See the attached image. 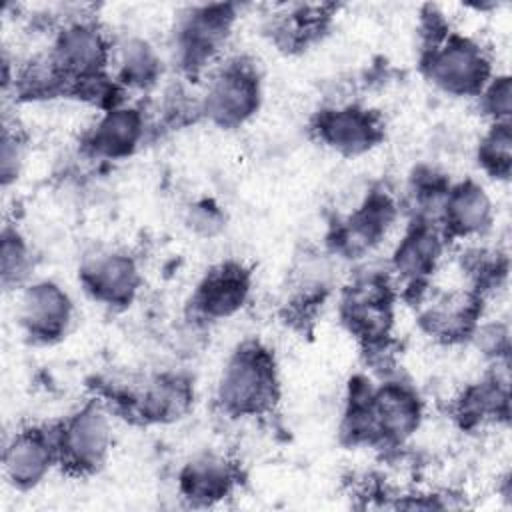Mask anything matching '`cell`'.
Instances as JSON below:
<instances>
[{
    "label": "cell",
    "instance_id": "16",
    "mask_svg": "<svg viewBox=\"0 0 512 512\" xmlns=\"http://www.w3.org/2000/svg\"><path fill=\"white\" fill-rule=\"evenodd\" d=\"M252 288V272L236 260L212 266L190 298V310L196 320L216 322L234 316L248 300Z\"/></svg>",
    "mask_w": 512,
    "mask_h": 512
},
{
    "label": "cell",
    "instance_id": "10",
    "mask_svg": "<svg viewBox=\"0 0 512 512\" xmlns=\"http://www.w3.org/2000/svg\"><path fill=\"white\" fill-rule=\"evenodd\" d=\"M116 408L144 424H170L184 418L194 404L192 382L174 372L148 378L136 392L112 394Z\"/></svg>",
    "mask_w": 512,
    "mask_h": 512
},
{
    "label": "cell",
    "instance_id": "24",
    "mask_svg": "<svg viewBox=\"0 0 512 512\" xmlns=\"http://www.w3.org/2000/svg\"><path fill=\"white\" fill-rule=\"evenodd\" d=\"M478 166L496 180H508L512 172V124L490 122L478 142Z\"/></svg>",
    "mask_w": 512,
    "mask_h": 512
},
{
    "label": "cell",
    "instance_id": "22",
    "mask_svg": "<svg viewBox=\"0 0 512 512\" xmlns=\"http://www.w3.org/2000/svg\"><path fill=\"white\" fill-rule=\"evenodd\" d=\"M114 80L124 88L146 90L154 86L162 74V60L154 46L138 36H130L112 46Z\"/></svg>",
    "mask_w": 512,
    "mask_h": 512
},
{
    "label": "cell",
    "instance_id": "27",
    "mask_svg": "<svg viewBox=\"0 0 512 512\" xmlns=\"http://www.w3.org/2000/svg\"><path fill=\"white\" fill-rule=\"evenodd\" d=\"M22 158H24V144L18 138L16 132H10L8 128L2 134V184L8 186L12 180H16L20 166H22Z\"/></svg>",
    "mask_w": 512,
    "mask_h": 512
},
{
    "label": "cell",
    "instance_id": "20",
    "mask_svg": "<svg viewBox=\"0 0 512 512\" xmlns=\"http://www.w3.org/2000/svg\"><path fill=\"white\" fill-rule=\"evenodd\" d=\"M146 120L142 110L118 104L104 110L84 136V150L102 160H122L144 140Z\"/></svg>",
    "mask_w": 512,
    "mask_h": 512
},
{
    "label": "cell",
    "instance_id": "23",
    "mask_svg": "<svg viewBox=\"0 0 512 512\" xmlns=\"http://www.w3.org/2000/svg\"><path fill=\"white\" fill-rule=\"evenodd\" d=\"M328 20L330 14L326 12V6H294L274 18L272 32L276 42L288 48H302L322 34Z\"/></svg>",
    "mask_w": 512,
    "mask_h": 512
},
{
    "label": "cell",
    "instance_id": "3",
    "mask_svg": "<svg viewBox=\"0 0 512 512\" xmlns=\"http://www.w3.org/2000/svg\"><path fill=\"white\" fill-rule=\"evenodd\" d=\"M420 68L436 90L454 98H478L494 76L488 52L458 32H446L440 40L424 46Z\"/></svg>",
    "mask_w": 512,
    "mask_h": 512
},
{
    "label": "cell",
    "instance_id": "13",
    "mask_svg": "<svg viewBox=\"0 0 512 512\" xmlns=\"http://www.w3.org/2000/svg\"><path fill=\"white\" fill-rule=\"evenodd\" d=\"M74 304L70 294L52 280L28 282L18 302V320L34 344L62 340L72 324Z\"/></svg>",
    "mask_w": 512,
    "mask_h": 512
},
{
    "label": "cell",
    "instance_id": "29",
    "mask_svg": "<svg viewBox=\"0 0 512 512\" xmlns=\"http://www.w3.org/2000/svg\"><path fill=\"white\" fill-rule=\"evenodd\" d=\"M472 338H476L478 346L488 356H492L496 362L500 358L508 356V330H506V326H500V324L478 326Z\"/></svg>",
    "mask_w": 512,
    "mask_h": 512
},
{
    "label": "cell",
    "instance_id": "2",
    "mask_svg": "<svg viewBox=\"0 0 512 512\" xmlns=\"http://www.w3.org/2000/svg\"><path fill=\"white\" fill-rule=\"evenodd\" d=\"M280 400V376L274 352L258 340H246L228 356L216 386V402L226 416L256 418Z\"/></svg>",
    "mask_w": 512,
    "mask_h": 512
},
{
    "label": "cell",
    "instance_id": "26",
    "mask_svg": "<svg viewBox=\"0 0 512 512\" xmlns=\"http://www.w3.org/2000/svg\"><path fill=\"white\" fill-rule=\"evenodd\" d=\"M480 110L490 122H510L512 82L508 74H494L478 94Z\"/></svg>",
    "mask_w": 512,
    "mask_h": 512
},
{
    "label": "cell",
    "instance_id": "8",
    "mask_svg": "<svg viewBox=\"0 0 512 512\" xmlns=\"http://www.w3.org/2000/svg\"><path fill=\"white\" fill-rule=\"evenodd\" d=\"M236 12L232 4L192 6L174 28V60L186 74L202 72L226 44Z\"/></svg>",
    "mask_w": 512,
    "mask_h": 512
},
{
    "label": "cell",
    "instance_id": "28",
    "mask_svg": "<svg viewBox=\"0 0 512 512\" xmlns=\"http://www.w3.org/2000/svg\"><path fill=\"white\" fill-rule=\"evenodd\" d=\"M188 224H190L196 232H200V234H204V236H212V234H216V232L222 228V224H224V214L220 212V208H218L214 202L202 200V202H198V204H194V206L190 208Z\"/></svg>",
    "mask_w": 512,
    "mask_h": 512
},
{
    "label": "cell",
    "instance_id": "17",
    "mask_svg": "<svg viewBox=\"0 0 512 512\" xmlns=\"http://www.w3.org/2000/svg\"><path fill=\"white\" fill-rule=\"evenodd\" d=\"M398 208L386 190H372L362 204L348 214L330 236L332 248L346 256L358 258L370 252L390 230Z\"/></svg>",
    "mask_w": 512,
    "mask_h": 512
},
{
    "label": "cell",
    "instance_id": "9",
    "mask_svg": "<svg viewBox=\"0 0 512 512\" xmlns=\"http://www.w3.org/2000/svg\"><path fill=\"white\" fill-rule=\"evenodd\" d=\"M312 132L330 150L342 156H360L384 140V120L362 104H342L318 110Z\"/></svg>",
    "mask_w": 512,
    "mask_h": 512
},
{
    "label": "cell",
    "instance_id": "7",
    "mask_svg": "<svg viewBox=\"0 0 512 512\" xmlns=\"http://www.w3.org/2000/svg\"><path fill=\"white\" fill-rule=\"evenodd\" d=\"M112 46L108 34L94 20L78 18L66 22L56 32L46 56L66 84V94L70 96L80 82L108 72Z\"/></svg>",
    "mask_w": 512,
    "mask_h": 512
},
{
    "label": "cell",
    "instance_id": "5",
    "mask_svg": "<svg viewBox=\"0 0 512 512\" xmlns=\"http://www.w3.org/2000/svg\"><path fill=\"white\" fill-rule=\"evenodd\" d=\"M58 466L70 476L98 472L112 448V420L102 400L92 398L56 422Z\"/></svg>",
    "mask_w": 512,
    "mask_h": 512
},
{
    "label": "cell",
    "instance_id": "1",
    "mask_svg": "<svg viewBox=\"0 0 512 512\" xmlns=\"http://www.w3.org/2000/svg\"><path fill=\"white\" fill-rule=\"evenodd\" d=\"M418 392L400 380L370 386L364 378L350 382V394L342 416V438L354 446H400L422 422Z\"/></svg>",
    "mask_w": 512,
    "mask_h": 512
},
{
    "label": "cell",
    "instance_id": "12",
    "mask_svg": "<svg viewBox=\"0 0 512 512\" xmlns=\"http://www.w3.org/2000/svg\"><path fill=\"white\" fill-rule=\"evenodd\" d=\"M2 466L12 488H36L58 466L56 424H34L14 432L6 442Z\"/></svg>",
    "mask_w": 512,
    "mask_h": 512
},
{
    "label": "cell",
    "instance_id": "4",
    "mask_svg": "<svg viewBox=\"0 0 512 512\" xmlns=\"http://www.w3.org/2000/svg\"><path fill=\"white\" fill-rule=\"evenodd\" d=\"M394 302L392 280L378 272L358 276L344 288L340 318L366 352L386 350L394 326Z\"/></svg>",
    "mask_w": 512,
    "mask_h": 512
},
{
    "label": "cell",
    "instance_id": "25",
    "mask_svg": "<svg viewBox=\"0 0 512 512\" xmlns=\"http://www.w3.org/2000/svg\"><path fill=\"white\" fill-rule=\"evenodd\" d=\"M2 286L6 290H16L28 284L30 272L34 268L32 250L26 238L14 226H4L2 230Z\"/></svg>",
    "mask_w": 512,
    "mask_h": 512
},
{
    "label": "cell",
    "instance_id": "11",
    "mask_svg": "<svg viewBox=\"0 0 512 512\" xmlns=\"http://www.w3.org/2000/svg\"><path fill=\"white\" fill-rule=\"evenodd\" d=\"M446 238L434 220L414 218L402 240L396 244L390 270L404 284L406 290L416 292L418 298L430 288V278L442 260Z\"/></svg>",
    "mask_w": 512,
    "mask_h": 512
},
{
    "label": "cell",
    "instance_id": "21",
    "mask_svg": "<svg viewBox=\"0 0 512 512\" xmlns=\"http://www.w3.org/2000/svg\"><path fill=\"white\" fill-rule=\"evenodd\" d=\"M508 376L506 372L470 384L454 404L456 420L464 428H476L486 422L508 420Z\"/></svg>",
    "mask_w": 512,
    "mask_h": 512
},
{
    "label": "cell",
    "instance_id": "6",
    "mask_svg": "<svg viewBox=\"0 0 512 512\" xmlns=\"http://www.w3.org/2000/svg\"><path fill=\"white\" fill-rule=\"evenodd\" d=\"M262 84L256 66L246 58L222 64L206 84L198 112L220 128L246 124L260 108Z\"/></svg>",
    "mask_w": 512,
    "mask_h": 512
},
{
    "label": "cell",
    "instance_id": "14",
    "mask_svg": "<svg viewBox=\"0 0 512 512\" xmlns=\"http://www.w3.org/2000/svg\"><path fill=\"white\" fill-rule=\"evenodd\" d=\"M78 278L90 298L110 308L130 306L142 284L138 262L124 250L88 254L80 264Z\"/></svg>",
    "mask_w": 512,
    "mask_h": 512
},
{
    "label": "cell",
    "instance_id": "15",
    "mask_svg": "<svg viewBox=\"0 0 512 512\" xmlns=\"http://www.w3.org/2000/svg\"><path fill=\"white\" fill-rule=\"evenodd\" d=\"M426 292L418 298V322L430 338L454 344L474 336L482 316V294L472 288L436 292L432 296Z\"/></svg>",
    "mask_w": 512,
    "mask_h": 512
},
{
    "label": "cell",
    "instance_id": "19",
    "mask_svg": "<svg viewBox=\"0 0 512 512\" xmlns=\"http://www.w3.org/2000/svg\"><path fill=\"white\" fill-rule=\"evenodd\" d=\"M238 484V464L216 452L190 458L178 472V492L192 506H214L232 496Z\"/></svg>",
    "mask_w": 512,
    "mask_h": 512
},
{
    "label": "cell",
    "instance_id": "18",
    "mask_svg": "<svg viewBox=\"0 0 512 512\" xmlns=\"http://www.w3.org/2000/svg\"><path fill=\"white\" fill-rule=\"evenodd\" d=\"M492 222L494 206L482 184L462 180L448 186L436 216V224L446 240L482 236L490 230Z\"/></svg>",
    "mask_w": 512,
    "mask_h": 512
}]
</instances>
